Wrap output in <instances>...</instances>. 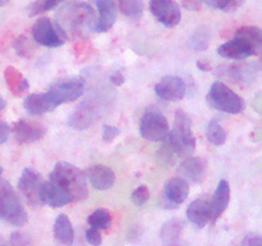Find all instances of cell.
<instances>
[{"label":"cell","mask_w":262,"mask_h":246,"mask_svg":"<svg viewBox=\"0 0 262 246\" xmlns=\"http://www.w3.org/2000/svg\"><path fill=\"white\" fill-rule=\"evenodd\" d=\"M84 91V82L83 79H69V81L58 82L53 85L49 89L48 94L54 101V104L58 105L66 104V102L74 101L78 99Z\"/></svg>","instance_id":"30bf717a"},{"label":"cell","mask_w":262,"mask_h":246,"mask_svg":"<svg viewBox=\"0 0 262 246\" xmlns=\"http://www.w3.org/2000/svg\"><path fill=\"white\" fill-rule=\"evenodd\" d=\"M206 100L210 107L228 114H241L246 108L243 97L220 81L212 84Z\"/></svg>","instance_id":"5b68a950"},{"label":"cell","mask_w":262,"mask_h":246,"mask_svg":"<svg viewBox=\"0 0 262 246\" xmlns=\"http://www.w3.org/2000/svg\"><path fill=\"white\" fill-rule=\"evenodd\" d=\"M42 178L37 171L32 168H26L22 172L18 181V190L26 201L32 207H38L42 204L41 201V187H42Z\"/></svg>","instance_id":"ba28073f"},{"label":"cell","mask_w":262,"mask_h":246,"mask_svg":"<svg viewBox=\"0 0 262 246\" xmlns=\"http://www.w3.org/2000/svg\"><path fill=\"white\" fill-rule=\"evenodd\" d=\"M197 68L202 72H207L211 69V66H210L207 60H199L197 61Z\"/></svg>","instance_id":"7bdbcfd3"},{"label":"cell","mask_w":262,"mask_h":246,"mask_svg":"<svg viewBox=\"0 0 262 246\" xmlns=\"http://www.w3.org/2000/svg\"><path fill=\"white\" fill-rule=\"evenodd\" d=\"M183 231V222L178 218L164 223L160 230V240L164 246H182L181 236Z\"/></svg>","instance_id":"d4e9b609"},{"label":"cell","mask_w":262,"mask_h":246,"mask_svg":"<svg viewBox=\"0 0 262 246\" xmlns=\"http://www.w3.org/2000/svg\"><path fill=\"white\" fill-rule=\"evenodd\" d=\"M32 37L38 45L48 48H58L67 41L66 31L58 22H53L50 18L42 17L36 20L32 26Z\"/></svg>","instance_id":"8992f818"},{"label":"cell","mask_w":262,"mask_h":246,"mask_svg":"<svg viewBox=\"0 0 262 246\" xmlns=\"http://www.w3.org/2000/svg\"><path fill=\"white\" fill-rule=\"evenodd\" d=\"M243 246H262V238L258 233H248L245 238Z\"/></svg>","instance_id":"f35d334b"},{"label":"cell","mask_w":262,"mask_h":246,"mask_svg":"<svg viewBox=\"0 0 262 246\" xmlns=\"http://www.w3.org/2000/svg\"><path fill=\"white\" fill-rule=\"evenodd\" d=\"M84 177L96 190L110 189L115 182L114 171L104 164H96V166L90 167L84 173Z\"/></svg>","instance_id":"ac0fdd59"},{"label":"cell","mask_w":262,"mask_h":246,"mask_svg":"<svg viewBox=\"0 0 262 246\" xmlns=\"http://www.w3.org/2000/svg\"><path fill=\"white\" fill-rule=\"evenodd\" d=\"M61 2L63 0H36L28 8V14H30V17H35V15L53 9Z\"/></svg>","instance_id":"d6a6232c"},{"label":"cell","mask_w":262,"mask_h":246,"mask_svg":"<svg viewBox=\"0 0 262 246\" xmlns=\"http://www.w3.org/2000/svg\"><path fill=\"white\" fill-rule=\"evenodd\" d=\"M189 194V184L182 177H173L168 179L161 195V204L166 209H177L186 201Z\"/></svg>","instance_id":"9c48e42d"},{"label":"cell","mask_w":262,"mask_h":246,"mask_svg":"<svg viewBox=\"0 0 262 246\" xmlns=\"http://www.w3.org/2000/svg\"><path fill=\"white\" fill-rule=\"evenodd\" d=\"M209 7L220 9L223 12H235L243 5L245 0H202Z\"/></svg>","instance_id":"1f68e13d"},{"label":"cell","mask_w":262,"mask_h":246,"mask_svg":"<svg viewBox=\"0 0 262 246\" xmlns=\"http://www.w3.org/2000/svg\"><path fill=\"white\" fill-rule=\"evenodd\" d=\"M225 73L235 84L241 85V86H247V85L255 82L256 77H257V68L252 64H234V66L227 67Z\"/></svg>","instance_id":"7402d4cb"},{"label":"cell","mask_w":262,"mask_h":246,"mask_svg":"<svg viewBox=\"0 0 262 246\" xmlns=\"http://www.w3.org/2000/svg\"><path fill=\"white\" fill-rule=\"evenodd\" d=\"M4 79L5 84H7L8 90H9L14 96H20L23 92H26L30 89L28 79L26 78L18 69H15L14 67H7V68H5Z\"/></svg>","instance_id":"484cf974"},{"label":"cell","mask_w":262,"mask_h":246,"mask_svg":"<svg viewBox=\"0 0 262 246\" xmlns=\"http://www.w3.org/2000/svg\"><path fill=\"white\" fill-rule=\"evenodd\" d=\"M118 8L123 15L136 22L142 17L145 4L143 0H118Z\"/></svg>","instance_id":"4316f807"},{"label":"cell","mask_w":262,"mask_h":246,"mask_svg":"<svg viewBox=\"0 0 262 246\" xmlns=\"http://www.w3.org/2000/svg\"><path fill=\"white\" fill-rule=\"evenodd\" d=\"M14 50L17 53V55H19L20 58H30L31 55L35 51V48H33L32 41L30 40V37L26 35H19L14 40Z\"/></svg>","instance_id":"4dcf8cb0"},{"label":"cell","mask_w":262,"mask_h":246,"mask_svg":"<svg viewBox=\"0 0 262 246\" xmlns=\"http://www.w3.org/2000/svg\"><path fill=\"white\" fill-rule=\"evenodd\" d=\"M0 219L15 227H22L28 220L22 201L8 181H0Z\"/></svg>","instance_id":"277c9868"},{"label":"cell","mask_w":262,"mask_h":246,"mask_svg":"<svg viewBox=\"0 0 262 246\" xmlns=\"http://www.w3.org/2000/svg\"><path fill=\"white\" fill-rule=\"evenodd\" d=\"M241 246H243V245H241Z\"/></svg>","instance_id":"c3c4849f"},{"label":"cell","mask_w":262,"mask_h":246,"mask_svg":"<svg viewBox=\"0 0 262 246\" xmlns=\"http://www.w3.org/2000/svg\"><path fill=\"white\" fill-rule=\"evenodd\" d=\"M56 22L61 26L64 31L71 30L78 32L82 28H91L94 30L96 25L95 12L91 5L86 3L72 2L63 5L56 14Z\"/></svg>","instance_id":"3957f363"},{"label":"cell","mask_w":262,"mask_h":246,"mask_svg":"<svg viewBox=\"0 0 262 246\" xmlns=\"http://www.w3.org/2000/svg\"><path fill=\"white\" fill-rule=\"evenodd\" d=\"M155 92L165 101H179L187 92V85L181 77L165 76L155 85Z\"/></svg>","instance_id":"7c38bea8"},{"label":"cell","mask_w":262,"mask_h":246,"mask_svg":"<svg viewBox=\"0 0 262 246\" xmlns=\"http://www.w3.org/2000/svg\"><path fill=\"white\" fill-rule=\"evenodd\" d=\"M119 133L120 131L118 127L112 125H105L104 127H102V140H104L105 142H112L113 140H115V138L119 136Z\"/></svg>","instance_id":"8d00e7d4"},{"label":"cell","mask_w":262,"mask_h":246,"mask_svg":"<svg viewBox=\"0 0 262 246\" xmlns=\"http://www.w3.org/2000/svg\"><path fill=\"white\" fill-rule=\"evenodd\" d=\"M217 54L225 59L243 60V59L256 55V54H258V51L245 38L234 36V38L227 41V43L217 48Z\"/></svg>","instance_id":"5bb4252c"},{"label":"cell","mask_w":262,"mask_h":246,"mask_svg":"<svg viewBox=\"0 0 262 246\" xmlns=\"http://www.w3.org/2000/svg\"><path fill=\"white\" fill-rule=\"evenodd\" d=\"M0 246H9L8 245V241L2 235H0Z\"/></svg>","instance_id":"f6af8a7d"},{"label":"cell","mask_w":262,"mask_h":246,"mask_svg":"<svg viewBox=\"0 0 262 246\" xmlns=\"http://www.w3.org/2000/svg\"><path fill=\"white\" fill-rule=\"evenodd\" d=\"M230 202V184L227 179H222L217 184L210 204V222L215 223L227 210Z\"/></svg>","instance_id":"e0dca14e"},{"label":"cell","mask_w":262,"mask_h":246,"mask_svg":"<svg viewBox=\"0 0 262 246\" xmlns=\"http://www.w3.org/2000/svg\"><path fill=\"white\" fill-rule=\"evenodd\" d=\"M10 0H0V7H4V5L8 4Z\"/></svg>","instance_id":"bcb514c9"},{"label":"cell","mask_w":262,"mask_h":246,"mask_svg":"<svg viewBox=\"0 0 262 246\" xmlns=\"http://www.w3.org/2000/svg\"><path fill=\"white\" fill-rule=\"evenodd\" d=\"M99 112L96 102L86 100L74 109V112L69 117L68 125L74 130H86L99 118Z\"/></svg>","instance_id":"9a60e30c"},{"label":"cell","mask_w":262,"mask_h":246,"mask_svg":"<svg viewBox=\"0 0 262 246\" xmlns=\"http://www.w3.org/2000/svg\"><path fill=\"white\" fill-rule=\"evenodd\" d=\"M9 133H10V128L9 126H8V123L4 122L3 119H0V145L4 144L5 141L8 140Z\"/></svg>","instance_id":"60d3db41"},{"label":"cell","mask_w":262,"mask_h":246,"mask_svg":"<svg viewBox=\"0 0 262 246\" xmlns=\"http://www.w3.org/2000/svg\"><path fill=\"white\" fill-rule=\"evenodd\" d=\"M150 10L154 17L168 28L176 27L182 19L181 8L174 0H150Z\"/></svg>","instance_id":"8fae6325"},{"label":"cell","mask_w":262,"mask_h":246,"mask_svg":"<svg viewBox=\"0 0 262 246\" xmlns=\"http://www.w3.org/2000/svg\"><path fill=\"white\" fill-rule=\"evenodd\" d=\"M209 33L205 31H199L191 38V46L194 50H205L209 46Z\"/></svg>","instance_id":"e575fe53"},{"label":"cell","mask_w":262,"mask_h":246,"mask_svg":"<svg viewBox=\"0 0 262 246\" xmlns=\"http://www.w3.org/2000/svg\"><path fill=\"white\" fill-rule=\"evenodd\" d=\"M150 199V190L147 186L142 184V186H138L135 191L132 192V201L133 204L137 205V207H142L143 204L147 202V200Z\"/></svg>","instance_id":"836d02e7"},{"label":"cell","mask_w":262,"mask_h":246,"mask_svg":"<svg viewBox=\"0 0 262 246\" xmlns=\"http://www.w3.org/2000/svg\"><path fill=\"white\" fill-rule=\"evenodd\" d=\"M187 217L196 227L204 228L210 222V204L206 199H196L187 208Z\"/></svg>","instance_id":"cb8c5ba5"},{"label":"cell","mask_w":262,"mask_h":246,"mask_svg":"<svg viewBox=\"0 0 262 246\" xmlns=\"http://www.w3.org/2000/svg\"><path fill=\"white\" fill-rule=\"evenodd\" d=\"M206 137L210 144L215 146L224 145L227 141V132L217 120H210L206 128Z\"/></svg>","instance_id":"f1b7e54d"},{"label":"cell","mask_w":262,"mask_h":246,"mask_svg":"<svg viewBox=\"0 0 262 246\" xmlns=\"http://www.w3.org/2000/svg\"><path fill=\"white\" fill-rule=\"evenodd\" d=\"M56 108L48 92L31 94L25 99V109L31 115H41L43 113L53 112Z\"/></svg>","instance_id":"44dd1931"},{"label":"cell","mask_w":262,"mask_h":246,"mask_svg":"<svg viewBox=\"0 0 262 246\" xmlns=\"http://www.w3.org/2000/svg\"><path fill=\"white\" fill-rule=\"evenodd\" d=\"M5 107H7V102H5V100L0 96V110L5 109Z\"/></svg>","instance_id":"ee69618b"},{"label":"cell","mask_w":262,"mask_h":246,"mask_svg":"<svg viewBox=\"0 0 262 246\" xmlns=\"http://www.w3.org/2000/svg\"><path fill=\"white\" fill-rule=\"evenodd\" d=\"M84 236H86L87 242L91 243L92 246H100L102 243V237L101 233H100L99 230H95V228H87L86 232H84Z\"/></svg>","instance_id":"74e56055"},{"label":"cell","mask_w":262,"mask_h":246,"mask_svg":"<svg viewBox=\"0 0 262 246\" xmlns=\"http://www.w3.org/2000/svg\"><path fill=\"white\" fill-rule=\"evenodd\" d=\"M9 246H32V241H31L30 236L26 235L23 232H13L10 235L9 241H8Z\"/></svg>","instance_id":"d590c367"},{"label":"cell","mask_w":262,"mask_h":246,"mask_svg":"<svg viewBox=\"0 0 262 246\" xmlns=\"http://www.w3.org/2000/svg\"><path fill=\"white\" fill-rule=\"evenodd\" d=\"M97 10H99V19H96L94 31L96 32H107L114 26L117 20V8L113 0H97Z\"/></svg>","instance_id":"ffe728a7"},{"label":"cell","mask_w":262,"mask_h":246,"mask_svg":"<svg viewBox=\"0 0 262 246\" xmlns=\"http://www.w3.org/2000/svg\"><path fill=\"white\" fill-rule=\"evenodd\" d=\"M110 82H112L114 86H122L125 82V77L122 72H114V73L110 76Z\"/></svg>","instance_id":"b9f144b4"},{"label":"cell","mask_w":262,"mask_h":246,"mask_svg":"<svg viewBox=\"0 0 262 246\" xmlns=\"http://www.w3.org/2000/svg\"><path fill=\"white\" fill-rule=\"evenodd\" d=\"M54 238L58 246H72L74 241V230L71 219L66 214H59L54 223Z\"/></svg>","instance_id":"603a6c76"},{"label":"cell","mask_w":262,"mask_h":246,"mask_svg":"<svg viewBox=\"0 0 262 246\" xmlns=\"http://www.w3.org/2000/svg\"><path fill=\"white\" fill-rule=\"evenodd\" d=\"M182 4L186 9L193 10V12H199L201 9L204 2L202 0H182Z\"/></svg>","instance_id":"ab89813d"},{"label":"cell","mask_w":262,"mask_h":246,"mask_svg":"<svg viewBox=\"0 0 262 246\" xmlns=\"http://www.w3.org/2000/svg\"><path fill=\"white\" fill-rule=\"evenodd\" d=\"M168 148L179 156H191L196 150V138L192 132V119L184 110L178 109L174 126L166 136Z\"/></svg>","instance_id":"7a4b0ae2"},{"label":"cell","mask_w":262,"mask_h":246,"mask_svg":"<svg viewBox=\"0 0 262 246\" xmlns=\"http://www.w3.org/2000/svg\"><path fill=\"white\" fill-rule=\"evenodd\" d=\"M87 223L91 228L95 230H106L112 223V214L106 209H96L94 213L89 215Z\"/></svg>","instance_id":"f546056e"},{"label":"cell","mask_w":262,"mask_h":246,"mask_svg":"<svg viewBox=\"0 0 262 246\" xmlns=\"http://www.w3.org/2000/svg\"><path fill=\"white\" fill-rule=\"evenodd\" d=\"M207 173V161L201 156H188L178 167V174L187 182L201 183Z\"/></svg>","instance_id":"2e32d148"},{"label":"cell","mask_w":262,"mask_h":246,"mask_svg":"<svg viewBox=\"0 0 262 246\" xmlns=\"http://www.w3.org/2000/svg\"><path fill=\"white\" fill-rule=\"evenodd\" d=\"M13 135L18 144H32L41 140L46 135V127L40 122L19 119L12 128Z\"/></svg>","instance_id":"4fadbf2b"},{"label":"cell","mask_w":262,"mask_h":246,"mask_svg":"<svg viewBox=\"0 0 262 246\" xmlns=\"http://www.w3.org/2000/svg\"><path fill=\"white\" fill-rule=\"evenodd\" d=\"M49 179L58 183L68 194V196L72 199V202L83 201L89 196L86 177L73 164L67 163V161L56 163Z\"/></svg>","instance_id":"6da1fadb"},{"label":"cell","mask_w":262,"mask_h":246,"mask_svg":"<svg viewBox=\"0 0 262 246\" xmlns=\"http://www.w3.org/2000/svg\"><path fill=\"white\" fill-rule=\"evenodd\" d=\"M2 174H3V168L0 167V178H2Z\"/></svg>","instance_id":"7dc6e473"},{"label":"cell","mask_w":262,"mask_h":246,"mask_svg":"<svg viewBox=\"0 0 262 246\" xmlns=\"http://www.w3.org/2000/svg\"><path fill=\"white\" fill-rule=\"evenodd\" d=\"M140 133L147 141L160 142L166 140L169 133L168 119L159 110H147L140 120Z\"/></svg>","instance_id":"52a82bcc"},{"label":"cell","mask_w":262,"mask_h":246,"mask_svg":"<svg viewBox=\"0 0 262 246\" xmlns=\"http://www.w3.org/2000/svg\"><path fill=\"white\" fill-rule=\"evenodd\" d=\"M235 36L238 37L245 38L246 41L251 44L256 50L260 53L262 48V32L258 27H255V26H246V27L239 28L235 33Z\"/></svg>","instance_id":"83f0119b"},{"label":"cell","mask_w":262,"mask_h":246,"mask_svg":"<svg viewBox=\"0 0 262 246\" xmlns=\"http://www.w3.org/2000/svg\"><path fill=\"white\" fill-rule=\"evenodd\" d=\"M41 201L51 208H61L72 202V199L58 183L49 179L48 182H43L41 187Z\"/></svg>","instance_id":"d6986e66"}]
</instances>
